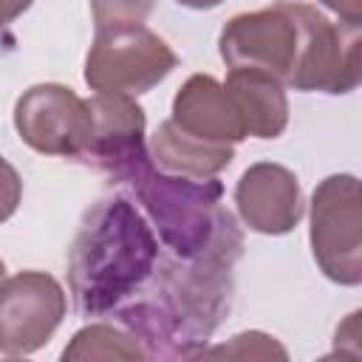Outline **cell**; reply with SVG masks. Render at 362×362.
Masks as SVG:
<instances>
[{
	"label": "cell",
	"mask_w": 362,
	"mask_h": 362,
	"mask_svg": "<svg viewBox=\"0 0 362 362\" xmlns=\"http://www.w3.org/2000/svg\"><path fill=\"white\" fill-rule=\"evenodd\" d=\"M178 65L175 51L144 23L96 28L85 59V82L96 93L139 96Z\"/></svg>",
	"instance_id": "obj_5"
},
{
	"label": "cell",
	"mask_w": 362,
	"mask_h": 362,
	"mask_svg": "<svg viewBox=\"0 0 362 362\" xmlns=\"http://www.w3.org/2000/svg\"><path fill=\"white\" fill-rule=\"evenodd\" d=\"M34 0H0V31L8 28Z\"/></svg>",
	"instance_id": "obj_19"
},
{
	"label": "cell",
	"mask_w": 362,
	"mask_h": 362,
	"mask_svg": "<svg viewBox=\"0 0 362 362\" xmlns=\"http://www.w3.org/2000/svg\"><path fill=\"white\" fill-rule=\"evenodd\" d=\"M14 127L20 139L42 156L85 158L90 144V107L88 99L65 85H31L14 105Z\"/></svg>",
	"instance_id": "obj_7"
},
{
	"label": "cell",
	"mask_w": 362,
	"mask_h": 362,
	"mask_svg": "<svg viewBox=\"0 0 362 362\" xmlns=\"http://www.w3.org/2000/svg\"><path fill=\"white\" fill-rule=\"evenodd\" d=\"M150 221L124 195L102 198L88 212L68 252V288L76 314L107 317L133 300L161 260Z\"/></svg>",
	"instance_id": "obj_3"
},
{
	"label": "cell",
	"mask_w": 362,
	"mask_h": 362,
	"mask_svg": "<svg viewBox=\"0 0 362 362\" xmlns=\"http://www.w3.org/2000/svg\"><path fill=\"white\" fill-rule=\"evenodd\" d=\"M150 150H153V161L164 173L189 175V178H212L221 170H226L235 158L232 144H212L198 136H189L173 119L158 124Z\"/></svg>",
	"instance_id": "obj_13"
},
{
	"label": "cell",
	"mask_w": 362,
	"mask_h": 362,
	"mask_svg": "<svg viewBox=\"0 0 362 362\" xmlns=\"http://www.w3.org/2000/svg\"><path fill=\"white\" fill-rule=\"evenodd\" d=\"M178 6H187V8H195V11H204V8H215L221 6L223 0H175Z\"/></svg>",
	"instance_id": "obj_20"
},
{
	"label": "cell",
	"mask_w": 362,
	"mask_h": 362,
	"mask_svg": "<svg viewBox=\"0 0 362 362\" xmlns=\"http://www.w3.org/2000/svg\"><path fill=\"white\" fill-rule=\"evenodd\" d=\"M320 3L325 8H331L334 14H339V20L348 25L362 23V0H320Z\"/></svg>",
	"instance_id": "obj_18"
},
{
	"label": "cell",
	"mask_w": 362,
	"mask_h": 362,
	"mask_svg": "<svg viewBox=\"0 0 362 362\" xmlns=\"http://www.w3.org/2000/svg\"><path fill=\"white\" fill-rule=\"evenodd\" d=\"M235 204L243 223L260 235H286L303 218L300 181L288 167L274 161H257L240 175Z\"/></svg>",
	"instance_id": "obj_9"
},
{
	"label": "cell",
	"mask_w": 362,
	"mask_h": 362,
	"mask_svg": "<svg viewBox=\"0 0 362 362\" xmlns=\"http://www.w3.org/2000/svg\"><path fill=\"white\" fill-rule=\"evenodd\" d=\"M90 107V144L85 164L96 167L107 178L130 158L144 153V110L127 93H96Z\"/></svg>",
	"instance_id": "obj_10"
},
{
	"label": "cell",
	"mask_w": 362,
	"mask_h": 362,
	"mask_svg": "<svg viewBox=\"0 0 362 362\" xmlns=\"http://www.w3.org/2000/svg\"><path fill=\"white\" fill-rule=\"evenodd\" d=\"M96 28L133 25L144 23L156 6V0H88Z\"/></svg>",
	"instance_id": "obj_16"
},
{
	"label": "cell",
	"mask_w": 362,
	"mask_h": 362,
	"mask_svg": "<svg viewBox=\"0 0 362 362\" xmlns=\"http://www.w3.org/2000/svg\"><path fill=\"white\" fill-rule=\"evenodd\" d=\"M110 181L133 189L161 249L181 260L235 257L243 255V232L235 215L221 204L223 184L212 178H189L161 173L153 158L139 153L119 167Z\"/></svg>",
	"instance_id": "obj_4"
},
{
	"label": "cell",
	"mask_w": 362,
	"mask_h": 362,
	"mask_svg": "<svg viewBox=\"0 0 362 362\" xmlns=\"http://www.w3.org/2000/svg\"><path fill=\"white\" fill-rule=\"evenodd\" d=\"M184 133L198 136L212 144H238L246 139V127L240 122V113L226 93V88L209 76L195 74L189 76L175 99H173V116H170Z\"/></svg>",
	"instance_id": "obj_11"
},
{
	"label": "cell",
	"mask_w": 362,
	"mask_h": 362,
	"mask_svg": "<svg viewBox=\"0 0 362 362\" xmlns=\"http://www.w3.org/2000/svg\"><path fill=\"white\" fill-rule=\"evenodd\" d=\"M198 356L206 359H286V348L260 331H243L238 337H232L226 345H215V348H204Z\"/></svg>",
	"instance_id": "obj_15"
},
{
	"label": "cell",
	"mask_w": 362,
	"mask_h": 362,
	"mask_svg": "<svg viewBox=\"0 0 362 362\" xmlns=\"http://www.w3.org/2000/svg\"><path fill=\"white\" fill-rule=\"evenodd\" d=\"M229 68H257L305 93H351L359 85V25L331 23L308 3L280 0L235 14L218 37Z\"/></svg>",
	"instance_id": "obj_1"
},
{
	"label": "cell",
	"mask_w": 362,
	"mask_h": 362,
	"mask_svg": "<svg viewBox=\"0 0 362 362\" xmlns=\"http://www.w3.org/2000/svg\"><path fill=\"white\" fill-rule=\"evenodd\" d=\"M362 204L359 181L348 173L328 175L311 195V252L320 272L339 286L362 283Z\"/></svg>",
	"instance_id": "obj_6"
},
{
	"label": "cell",
	"mask_w": 362,
	"mask_h": 362,
	"mask_svg": "<svg viewBox=\"0 0 362 362\" xmlns=\"http://www.w3.org/2000/svg\"><path fill=\"white\" fill-rule=\"evenodd\" d=\"M226 93L232 96L246 136L277 139L288 124V99L283 82L257 68H229Z\"/></svg>",
	"instance_id": "obj_12"
},
{
	"label": "cell",
	"mask_w": 362,
	"mask_h": 362,
	"mask_svg": "<svg viewBox=\"0 0 362 362\" xmlns=\"http://www.w3.org/2000/svg\"><path fill=\"white\" fill-rule=\"evenodd\" d=\"M6 280V266H3V260H0V283Z\"/></svg>",
	"instance_id": "obj_21"
},
{
	"label": "cell",
	"mask_w": 362,
	"mask_h": 362,
	"mask_svg": "<svg viewBox=\"0 0 362 362\" xmlns=\"http://www.w3.org/2000/svg\"><path fill=\"white\" fill-rule=\"evenodd\" d=\"M62 359H122V362H133V359H147L144 348L139 345V339L124 331L122 325H107V322H90L82 331L74 334L71 345H65Z\"/></svg>",
	"instance_id": "obj_14"
},
{
	"label": "cell",
	"mask_w": 362,
	"mask_h": 362,
	"mask_svg": "<svg viewBox=\"0 0 362 362\" xmlns=\"http://www.w3.org/2000/svg\"><path fill=\"white\" fill-rule=\"evenodd\" d=\"M20 198H23V181L17 170L0 156V223L17 212Z\"/></svg>",
	"instance_id": "obj_17"
},
{
	"label": "cell",
	"mask_w": 362,
	"mask_h": 362,
	"mask_svg": "<svg viewBox=\"0 0 362 362\" xmlns=\"http://www.w3.org/2000/svg\"><path fill=\"white\" fill-rule=\"evenodd\" d=\"M65 291L45 272H20L0 283V354L40 351L65 317Z\"/></svg>",
	"instance_id": "obj_8"
},
{
	"label": "cell",
	"mask_w": 362,
	"mask_h": 362,
	"mask_svg": "<svg viewBox=\"0 0 362 362\" xmlns=\"http://www.w3.org/2000/svg\"><path fill=\"white\" fill-rule=\"evenodd\" d=\"M235 257L181 260L161 255L147 286L113 311L147 359H192L232 308Z\"/></svg>",
	"instance_id": "obj_2"
}]
</instances>
